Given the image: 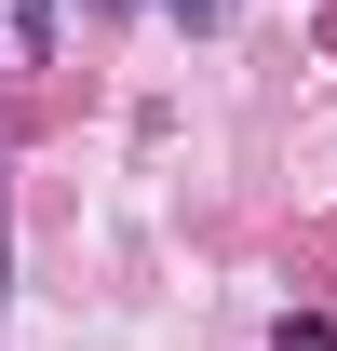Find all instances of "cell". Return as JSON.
Listing matches in <instances>:
<instances>
[{
	"mask_svg": "<svg viewBox=\"0 0 337 351\" xmlns=\"http://www.w3.org/2000/svg\"><path fill=\"white\" fill-rule=\"evenodd\" d=\"M14 41H27V54H54V0H14Z\"/></svg>",
	"mask_w": 337,
	"mask_h": 351,
	"instance_id": "cell-2",
	"label": "cell"
},
{
	"mask_svg": "<svg viewBox=\"0 0 337 351\" xmlns=\"http://www.w3.org/2000/svg\"><path fill=\"white\" fill-rule=\"evenodd\" d=\"M270 351H337V324H324V311H284V324H270Z\"/></svg>",
	"mask_w": 337,
	"mask_h": 351,
	"instance_id": "cell-1",
	"label": "cell"
},
{
	"mask_svg": "<svg viewBox=\"0 0 337 351\" xmlns=\"http://www.w3.org/2000/svg\"><path fill=\"white\" fill-rule=\"evenodd\" d=\"M175 14H189V27H216V14H229V0H175Z\"/></svg>",
	"mask_w": 337,
	"mask_h": 351,
	"instance_id": "cell-3",
	"label": "cell"
}]
</instances>
